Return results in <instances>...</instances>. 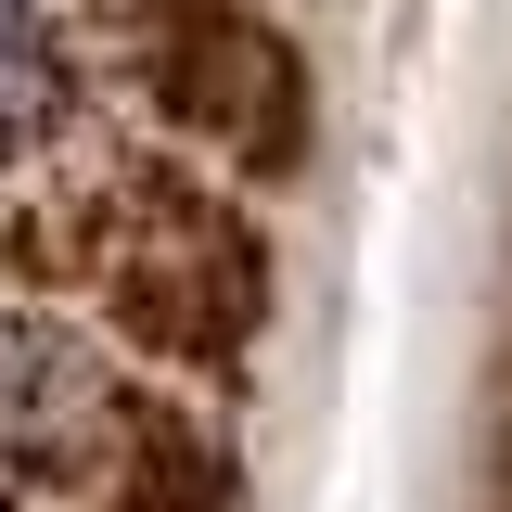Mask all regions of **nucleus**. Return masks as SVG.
Segmentation results:
<instances>
[{
  "mask_svg": "<svg viewBox=\"0 0 512 512\" xmlns=\"http://www.w3.org/2000/svg\"><path fill=\"white\" fill-rule=\"evenodd\" d=\"M116 512H244V500H231V461H218L205 423H180V410H128V500Z\"/></svg>",
  "mask_w": 512,
  "mask_h": 512,
  "instance_id": "3",
  "label": "nucleus"
},
{
  "mask_svg": "<svg viewBox=\"0 0 512 512\" xmlns=\"http://www.w3.org/2000/svg\"><path fill=\"white\" fill-rule=\"evenodd\" d=\"M256 320H269V256L231 218H192L180 256H128L116 282V333L154 359H244Z\"/></svg>",
  "mask_w": 512,
  "mask_h": 512,
  "instance_id": "2",
  "label": "nucleus"
},
{
  "mask_svg": "<svg viewBox=\"0 0 512 512\" xmlns=\"http://www.w3.org/2000/svg\"><path fill=\"white\" fill-rule=\"evenodd\" d=\"M141 77H154V116L218 141L231 167H256V180L308 167V64H295L282 26H256L231 0H154Z\"/></svg>",
  "mask_w": 512,
  "mask_h": 512,
  "instance_id": "1",
  "label": "nucleus"
},
{
  "mask_svg": "<svg viewBox=\"0 0 512 512\" xmlns=\"http://www.w3.org/2000/svg\"><path fill=\"white\" fill-rule=\"evenodd\" d=\"M500 512H512V423H500Z\"/></svg>",
  "mask_w": 512,
  "mask_h": 512,
  "instance_id": "4",
  "label": "nucleus"
}]
</instances>
